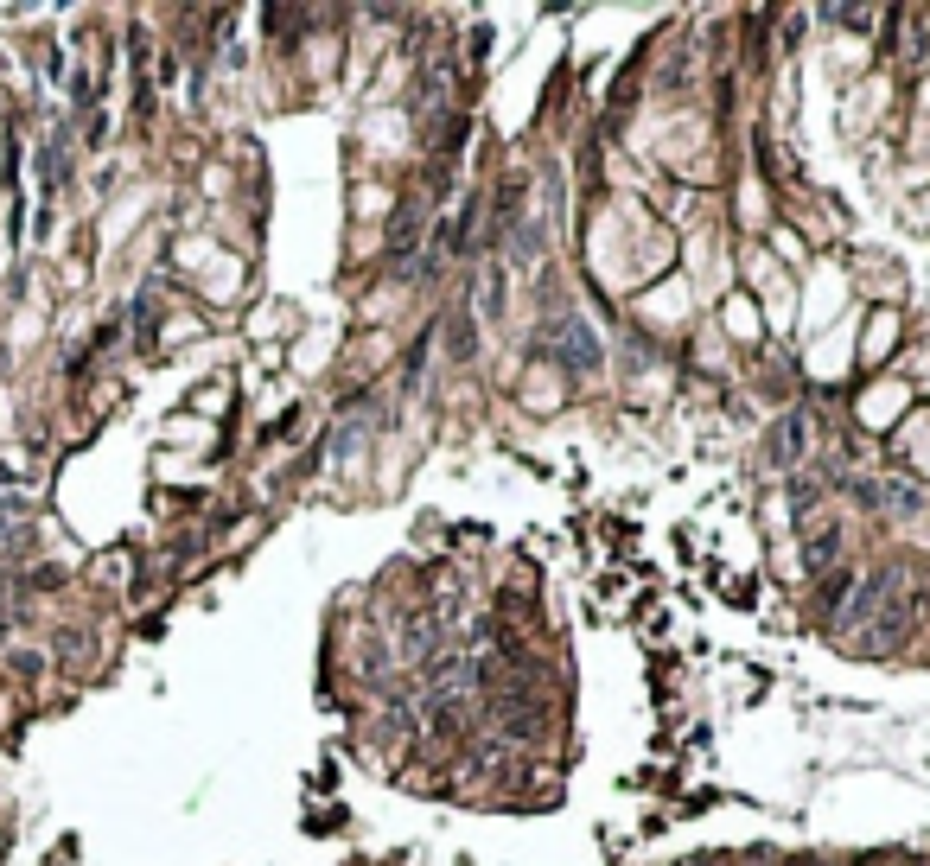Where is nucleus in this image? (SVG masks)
<instances>
[{
  "mask_svg": "<svg viewBox=\"0 0 930 866\" xmlns=\"http://www.w3.org/2000/svg\"><path fill=\"white\" fill-rule=\"evenodd\" d=\"M803 433H809L803 414H784V421L771 427V446H765L771 465H797V459H803Z\"/></svg>",
  "mask_w": 930,
  "mask_h": 866,
  "instance_id": "nucleus-1",
  "label": "nucleus"
},
{
  "mask_svg": "<svg viewBox=\"0 0 930 866\" xmlns=\"http://www.w3.org/2000/svg\"><path fill=\"white\" fill-rule=\"evenodd\" d=\"M835 548H841V535H835V529H822L816 542H809V567H829V561H835Z\"/></svg>",
  "mask_w": 930,
  "mask_h": 866,
  "instance_id": "nucleus-2",
  "label": "nucleus"
},
{
  "mask_svg": "<svg viewBox=\"0 0 930 866\" xmlns=\"http://www.w3.org/2000/svg\"><path fill=\"white\" fill-rule=\"evenodd\" d=\"M848 586H854V574H848V567H835V580H822V599H829L835 612H841V599H848Z\"/></svg>",
  "mask_w": 930,
  "mask_h": 866,
  "instance_id": "nucleus-3",
  "label": "nucleus"
}]
</instances>
